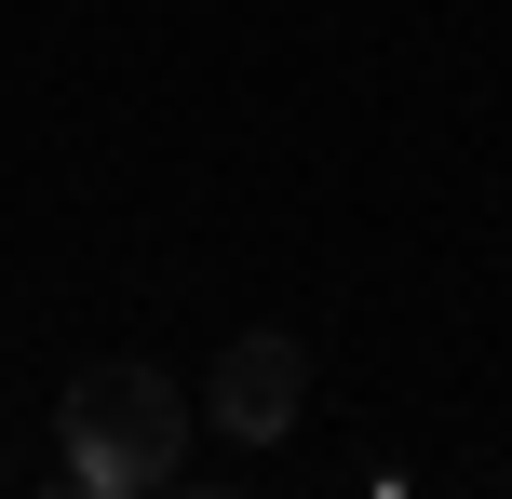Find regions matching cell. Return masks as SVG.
Listing matches in <instances>:
<instances>
[{"label": "cell", "mask_w": 512, "mask_h": 499, "mask_svg": "<svg viewBox=\"0 0 512 499\" xmlns=\"http://www.w3.org/2000/svg\"><path fill=\"white\" fill-rule=\"evenodd\" d=\"M189 459V392L162 365H81L68 378V486L95 499H149Z\"/></svg>", "instance_id": "1"}, {"label": "cell", "mask_w": 512, "mask_h": 499, "mask_svg": "<svg viewBox=\"0 0 512 499\" xmlns=\"http://www.w3.org/2000/svg\"><path fill=\"white\" fill-rule=\"evenodd\" d=\"M297 405H310V351L297 338H230L216 351V432L230 446H270Z\"/></svg>", "instance_id": "2"}]
</instances>
